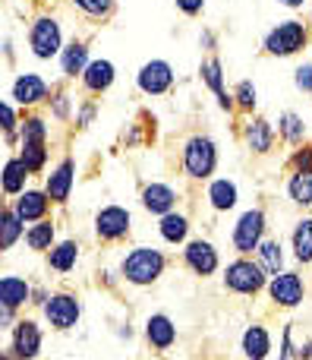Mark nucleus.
I'll use <instances>...</instances> for the list:
<instances>
[{"instance_id": "f257e3e1", "label": "nucleus", "mask_w": 312, "mask_h": 360, "mask_svg": "<svg viewBox=\"0 0 312 360\" xmlns=\"http://www.w3.org/2000/svg\"><path fill=\"white\" fill-rule=\"evenodd\" d=\"M309 35H312V25L303 22V19L290 16V19H281L278 25H271L262 38V51L269 57H294L300 51H306L309 44Z\"/></svg>"}, {"instance_id": "f03ea898", "label": "nucleus", "mask_w": 312, "mask_h": 360, "mask_svg": "<svg viewBox=\"0 0 312 360\" xmlns=\"http://www.w3.org/2000/svg\"><path fill=\"white\" fill-rule=\"evenodd\" d=\"M180 162H183V171H186V177L208 180L215 171H218V146H215L212 136H202V133H196V136H189L186 143H183Z\"/></svg>"}, {"instance_id": "7ed1b4c3", "label": "nucleus", "mask_w": 312, "mask_h": 360, "mask_svg": "<svg viewBox=\"0 0 312 360\" xmlns=\"http://www.w3.org/2000/svg\"><path fill=\"white\" fill-rule=\"evenodd\" d=\"M164 266H168V259H164L161 250H151V247H136L133 253H126L123 266H120V272H123V278L130 281V285H155L158 278L164 275Z\"/></svg>"}, {"instance_id": "20e7f679", "label": "nucleus", "mask_w": 312, "mask_h": 360, "mask_svg": "<svg viewBox=\"0 0 312 360\" xmlns=\"http://www.w3.org/2000/svg\"><path fill=\"white\" fill-rule=\"evenodd\" d=\"M67 48L63 44V29L54 16H35L29 25V51L38 60H50V57H60V51Z\"/></svg>"}, {"instance_id": "39448f33", "label": "nucleus", "mask_w": 312, "mask_h": 360, "mask_svg": "<svg viewBox=\"0 0 312 360\" xmlns=\"http://www.w3.org/2000/svg\"><path fill=\"white\" fill-rule=\"evenodd\" d=\"M265 269L262 262H252V259H233L231 266L224 269V285L231 288L233 294H259L265 288Z\"/></svg>"}, {"instance_id": "423d86ee", "label": "nucleus", "mask_w": 312, "mask_h": 360, "mask_svg": "<svg viewBox=\"0 0 312 360\" xmlns=\"http://www.w3.org/2000/svg\"><path fill=\"white\" fill-rule=\"evenodd\" d=\"M136 86L142 95H151V98H158V95H168L170 89H174V67H170L168 60H161V57H155V60L142 63L136 73Z\"/></svg>"}, {"instance_id": "0eeeda50", "label": "nucleus", "mask_w": 312, "mask_h": 360, "mask_svg": "<svg viewBox=\"0 0 312 360\" xmlns=\"http://www.w3.org/2000/svg\"><path fill=\"white\" fill-rule=\"evenodd\" d=\"M265 240V212L262 209H250L237 218L233 224V250L237 253H252L259 250V243Z\"/></svg>"}, {"instance_id": "6e6552de", "label": "nucleus", "mask_w": 312, "mask_h": 360, "mask_svg": "<svg viewBox=\"0 0 312 360\" xmlns=\"http://www.w3.org/2000/svg\"><path fill=\"white\" fill-rule=\"evenodd\" d=\"M44 316H48L50 329L69 332L76 323H79L82 307H79V300H76L73 294H50V297L44 300Z\"/></svg>"}, {"instance_id": "1a4fd4ad", "label": "nucleus", "mask_w": 312, "mask_h": 360, "mask_svg": "<svg viewBox=\"0 0 312 360\" xmlns=\"http://www.w3.org/2000/svg\"><path fill=\"white\" fill-rule=\"evenodd\" d=\"M10 98L16 101L19 108H38L41 101L50 98V89H48V82H44V76H38V73H19L16 79H13Z\"/></svg>"}, {"instance_id": "9d476101", "label": "nucleus", "mask_w": 312, "mask_h": 360, "mask_svg": "<svg viewBox=\"0 0 312 360\" xmlns=\"http://www.w3.org/2000/svg\"><path fill=\"white\" fill-rule=\"evenodd\" d=\"M269 297L278 307H300L303 297H306V285L297 272H278L269 281Z\"/></svg>"}, {"instance_id": "9b49d317", "label": "nucleus", "mask_w": 312, "mask_h": 360, "mask_svg": "<svg viewBox=\"0 0 312 360\" xmlns=\"http://www.w3.org/2000/svg\"><path fill=\"white\" fill-rule=\"evenodd\" d=\"M130 212L123 209V205H104V209L95 215V234L101 237V240H123L126 234H130Z\"/></svg>"}, {"instance_id": "f8f14e48", "label": "nucleus", "mask_w": 312, "mask_h": 360, "mask_svg": "<svg viewBox=\"0 0 312 360\" xmlns=\"http://www.w3.org/2000/svg\"><path fill=\"white\" fill-rule=\"evenodd\" d=\"M199 76H202V82H205V89L215 95V101H218V108L221 111H233L237 108V101H233V92H227L224 89V67H221V60L218 57H205L202 60V67H199Z\"/></svg>"}, {"instance_id": "ddd939ff", "label": "nucleus", "mask_w": 312, "mask_h": 360, "mask_svg": "<svg viewBox=\"0 0 312 360\" xmlns=\"http://www.w3.org/2000/svg\"><path fill=\"white\" fill-rule=\"evenodd\" d=\"M183 259H186L189 272L199 275V278H208V275L218 272V250L208 240H189L186 250H183Z\"/></svg>"}, {"instance_id": "4468645a", "label": "nucleus", "mask_w": 312, "mask_h": 360, "mask_svg": "<svg viewBox=\"0 0 312 360\" xmlns=\"http://www.w3.org/2000/svg\"><path fill=\"white\" fill-rule=\"evenodd\" d=\"M73 184H76V162L73 158H63L48 174V180H44V193L50 196V202L63 205L69 199V193H73Z\"/></svg>"}, {"instance_id": "2eb2a0df", "label": "nucleus", "mask_w": 312, "mask_h": 360, "mask_svg": "<svg viewBox=\"0 0 312 360\" xmlns=\"http://www.w3.org/2000/svg\"><path fill=\"white\" fill-rule=\"evenodd\" d=\"M10 351H13V357H16V360L38 357V351H41V329H38V323H32V319H22V323H16V329H13Z\"/></svg>"}, {"instance_id": "dca6fc26", "label": "nucleus", "mask_w": 312, "mask_h": 360, "mask_svg": "<svg viewBox=\"0 0 312 360\" xmlns=\"http://www.w3.org/2000/svg\"><path fill=\"white\" fill-rule=\"evenodd\" d=\"M82 86H86L88 95H104L107 89L114 86V79H117V67H114L107 57H98V60H92L86 67V73L79 76Z\"/></svg>"}, {"instance_id": "f3484780", "label": "nucleus", "mask_w": 312, "mask_h": 360, "mask_svg": "<svg viewBox=\"0 0 312 360\" xmlns=\"http://www.w3.org/2000/svg\"><path fill=\"white\" fill-rule=\"evenodd\" d=\"M243 139L252 155H269V152L275 149V127L265 117H250L243 127Z\"/></svg>"}, {"instance_id": "a211bd4d", "label": "nucleus", "mask_w": 312, "mask_h": 360, "mask_svg": "<svg viewBox=\"0 0 312 360\" xmlns=\"http://www.w3.org/2000/svg\"><path fill=\"white\" fill-rule=\"evenodd\" d=\"M48 205H50V196L44 190H22L16 199H13V209H16V215L22 218L25 224L41 221V218L48 215Z\"/></svg>"}, {"instance_id": "6ab92c4d", "label": "nucleus", "mask_w": 312, "mask_h": 360, "mask_svg": "<svg viewBox=\"0 0 312 360\" xmlns=\"http://www.w3.org/2000/svg\"><path fill=\"white\" fill-rule=\"evenodd\" d=\"M145 338H149V345H151V348H158V351L174 348V342H177L174 319L164 316V313H155V316H149V323H145Z\"/></svg>"}, {"instance_id": "aec40b11", "label": "nucleus", "mask_w": 312, "mask_h": 360, "mask_svg": "<svg viewBox=\"0 0 312 360\" xmlns=\"http://www.w3.org/2000/svg\"><path fill=\"white\" fill-rule=\"evenodd\" d=\"M142 205H145V212H151V215H168V212H174V205H177V193L170 190L168 184H149L142 190Z\"/></svg>"}, {"instance_id": "412c9836", "label": "nucleus", "mask_w": 312, "mask_h": 360, "mask_svg": "<svg viewBox=\"0 0 312 360\" xmlns=\"http://www.w3.org/2000/svg\"><path fill=\"white\" fill-rule=\"evenodd\" d=\"M88 63H92V57H88V44L86 41H69L67 48L60 51V70H63V76H67V79L82 76Z\"/></svg>"}, {"instance_id": "4be33fe9", "label": "nucleus", "mask_w": 312, "mask_h": 360, "mask_svg": "<svg viewBox=\"0 0 312 360\" xmlns=\"http://www.w3.org/2000/svg\"><path fill=\"white\" fill-rule=\"evenodd\" d=\"M32 288L25 285V278H16V275H4L0 278V304L4 310H19L22 304H29Z\"/></svg>"}, {"instance_id": "5701e85b", "label": "nucleus", "mask_w": 312, "mask_h": 360, "mask_svg": "<svg viewBox=\"0 0 312 360\" xmlns=\"http://www.w3.org/2000/svg\"><path fill=\"white\" fill-rule=\"evenodd\" d=\"M240 193H237V184L227 177H218L208 184V202H212L215 212H231L233 205H237Z\"/></svg>"}, {"instance_id": "b1692460", "label": "nucleus", "mask_w": 312, "mask_h": 360, "mask_svg": "<svg viewBox=\"0 0 312 360\" xmlns=\"http://www.w3.org/2000/svg\"><path fill=\"white\" fill-rule=\"evenodd\" d=\"M271 351V335L265 326H250L243 332V354L250 360H265Z\"/></svg>"}, {"instance_id": "393cba45", "label": "nucleus", "mask_w": 312, "mask_h": 360, "mask_svg": "<svg viewBox=\"0 0 312 360\" xmlns=\"http://www.w3.org/2000/svg\"><path fill=\"white\" fill-rule=\"evenodd\" d=\"M278 136L287 146H303V139H306V120H303V114L284 111L278 117Z\"/></svg>"}, {"instance_id": "a878e982", "label": "nucleus", "mask_w": 312, "mask_h": 360, "mask_svg": "<svg viewBox=\"0 0 312 360\" xmlns=\"http://www.w3.org/2000/svg\"><path fill=\"white\" fill-rule=\"evenodd\" d=\"M76 259H79V247H76L73 240L54 243L48 253V266L54 269V272H69V269H76Z\"/></svg>"}, {"instance_id": "bb28decb", "label": "nucleus", "mask_w": 312, "mask_h": 360, "mask_svg": "<svg viewBox=\"0 0 312 360\" xmlns=\"http://www.w3.org/2000/svg\"><path fill=\"white\" fill-rule=\"evenodd\" d=\"M32 171L22 165V158H10V162L4 165V190L6 196H19V193L25 190V180H29Z\"/></svg>"}, {"instance_id": "cd10ccee", "label": "nucleus", "mask_w": 312, "mask_h": 360, "mask_svg": "<svg viewBox=\"0 0 312 360\" xmlns=\"http://www.w3.org/2000/svg\"><path fill=\"white\" fill-rule=\"evenodd\" d=\"M158 231H161V237L168 243H183L186 234H189V218L180 215V212H168V215H161Z\"/></svg>"}, {"instance_id": "c85d7f7f", "label": "nucleus", "mask_w": 312, "mask_h": 360, "mask_svg": "<svg viewBox=\"0 0 312 360\" xmlns=\"http://www.w3.org/2000/svg\"><path fill=\"white\" fill-rule=\"evenodd\" d=\"M54 221H48V218H41V221H35L29 231H25V243H29V250H50L54 247Z\"/></svg>"}, {"instance_id": "c756f323", "label": "nucleus", "mask_w": 312, "mask_h": 360, "mask_svg": "<svg viewBox=\"0 0 312 360\" xmlns=\"http://www.w3.org/2000/svg\"><path fill=\"white\" fill-rule=\"evenodd\" d=\"M290 243H294V256H297V259H300V262H312V218L297 221Z\"/></svg>"}, {"instance_id": "7c9ffc66", "label": "nucleus", "mask_w": 312, "mask_h": 360, "mask_svg": "<svg viewBox=\"0 0 312 360\" xmlns=\"http://www.w3.org/2000/svg\"><path fill=\"white\" fill-rule=\"evenodd\" d=\"M287 196L297 205H312V171H294L287 180Z\"/></svg>"}, {"instance_id": "2f4dec72", "label": "nucleus", "mask_w": 312, "mask_h": 360, "mask_svg": "<svg viewBox=\"0 0 312 360\" xmlns=\"http://www.w3.org/2000/svg\"><path fill=\"white\" fill-rule=\"evenodd\" d=\"M19 158L32 174H38L48 165V143H19Z\"/></svg>"}, {"instance_id": "473e14b6", "label": "nucleus", "mask_w": 312, "mask_h": 360, "mask_svg": "<svg viewBox=\"0 0 312 360\" xmlns=\"http://www.w3.org/2000/svg\"><path fill=\"white\" fill-rule=\"evenodd\" d=\"M259 262H262V269L269 275H278V272H284V250H281V243L278 240H262L259 243Z\"/></svg>"}, {"instance_id": "72a5a7b5", "label": "nucleus", "mask_w": 312, "mask_h": 360, "mask_svg": "<svg viewBox=\"0 0 312 360\" xmlns=\"http://www.w3.org/2000/svg\"><path fill=\"white\" fill-rule=\"evenodd\" d=\"M22 218L16 215V209H6L4 215H0V247L10 250L13 243L19 240V234H22Z\"/></svg>"}, {"instance_id": "f704fd0d", "label": "nucleus", "mask_w": 312, "mask_h": 360, "mask_svg": "<svg viewBox=\"0 0 312 360\" xmlns=\"http://www.w3.org/2000/svg\"><path fill=\"white\" fill-rule=\"evenodd\" d=\"M19 143H48V124L41 114H29L19 127Z\"/></svg>"}, {"instance_id": "c9c22d12", "label": "nucleus", "mask_w": 312, "mask_h": 360, "mask_svg": "<svg viewBox=\"0 0 312 360\" xmlns=\"http://www.w3.org/2000/svg\"><path fill=\"white\" fill-rule=\"evenodd\" d=\"M79 13H86L88 19H111L117 10V0H69Z\"/></svg>"}, {"instance_id": "e433bc0d", "label": "nucleus", "mask_w": 312, "mask_h": 360, "mask_svg": "<svg viewBox=\"0 0 312 360\" xmlns=\"http://www.w3.org/2000/svg\"><path fill=\"white\" fill-rule=\"evenodd\" d=\"M233 101H237V108H240V111L252 114V111H256V105H259V89L252 86L250 79L237 82V89H233Z\"/></svg>"}, {"instance_id": "4c0bfd02", "label": "nucleus", "mask_w": 312, "mask_h": 360, "mask_svg": "<svg viewBox=\"0 0 312 360\" xmlns=\"http://www.w3.org/2000/svg\"><path fill=\"white\" fill-rule=\"evenodd\" d=\"M48 105H50V117L60 120V124H67V120H73V117H76V111H73V98H69L67 92H54V95L48 98Z\"/></svg>"}, {"instance_id": "58836bf2", "label": "nucleus", "mask_w": 312, "mask_h": 360, "mask_svg": "<svg viewBox=\"0 0 312 360\" xmlns=\"http://www.w3.org/2000/svg\"><path fill=\"white\" fill-rule=\"evenodd\" d=\"M0 120H4V124H0V127H4V133H6V143H16V130H19V127H22V120H19L16 117V108H13V101H4V105H0Z\"/></svg>"}, {"instance_id": "ea45409f", "label": "nucleus", "mask_w": 312, "mask_h": 360, "mask_svg": "<svg viewBox=\"0 0 312 360\" xmlns=\"http://www.w3.org/2000/svg\"><path fill=\"white\" fill-rule=\"evenodd\" d=\"M95 114H98V105H95L92 98L82 101V105L76 108V127H79V130H88V127H92V120H95Z\"/></svg>"}, {"instance_id": "a19ab883", "label": "nucleus", "mask_w": 312, "mask_h": 360, "mask_svg": "<svg viewBox=\"0 0 312 360\" xmlns=\"http://www.w3.org/2000/svg\"><path fill=\"white\" fill-rule=\"evenodd\" d=\"M294 86L300 89V92L312 95V63H300V67L294 70Z\"/></svg>"}, {"instance_id": "79ce46f5", "label": "nucleus", "mask_w": 312, "mask_h": 360, "mask_svg": "<svg viewBox=\"0 0 312 360\" xmlns=\"http://www.w3.org/2000/svg\"><path fill=\"white\" fill-rule=\"evenodd\" d=\"M290 168L294 171H312V143L303 146V149H297L294 155H290Z\"/></svg>"}, {"instance_id": "37998d69", "label": "nucleus", "mask_w": 312, "mask_h": 360, "mask_svg": "<svg viewBox=\"0 0 312 360\" xmlns=\"http://www.w3.org/2000/svg\"><path fill=\"white\" fill-rule=\"evenodd\" d=\"M174 6L183 16H199V13L205 10V0H174Z\"/></svg>"}, {"instance_id": "c03bdc74", "label": "nucleus", "mask_w": 312, "mask_h": 360, "mask_svg": "<svg viewBox=\"0 0 312 360\" xmlns=\"http://www.w3.org/2000/svg\"><path fill=\"white\" fill-rule=\"evenodd\" d=\"M199 44H202L205 51H215V44H218V41H215V32H202V35H199Z\"/></svg>"}, {"instance_id": "a18cd8bd", "label": "nucleus", "mask_w": 312, "mask_h": 360, "mask_svg": "<svg viewBox=\"0 0 312 360\" xmlns=\"http://www.w3.org/2000/svg\"><path fill=\"white\" fill-rule=\"evenodd\" d=\"M281 6H287V10H303V6L309 4V0H278Z\"/></svg>"}, {"instance_id": "49530a36", "label": "nucleus", "mask_w": 312, "mask_h": 360, "mask_svg": "<svg viewBox=\"0 0 312 360\" xmlns=\"http://www.w3.org/2000/svg\"><path fill=\"white\" fill-rule=\"evenodd\" d=\"M309 25H312V13H309Z\"/></svg>"}]
</instances>
